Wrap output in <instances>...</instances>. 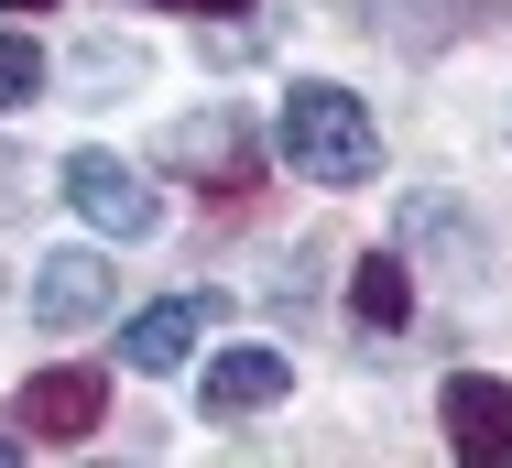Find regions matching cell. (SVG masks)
<instances>
[{
  "instance_id": "1",
  "label": "cell",
  "mask_w": 512,
  "mask_h": 468,
  "mask_svg": "<svg viewBox=\"0 0 512 468\" xmlns=\"http://www.w3.org/2000/svg\"><path fill=\"white\" fill-rule=\"evenodd\" d=\"M273 142H284V164L295 175H316V186H371L382 175V131H371V109L349 88H284V109H273Z\"/></svg>"
},
{
  "instance_id": "2",
  "label": "cell",
  "mask_w": 512,
  "mask_h": 468,
  "mask_svg": "<svg viewBox=\"0 0 512 468\" xmlns=\"http://www.w3.org/2000/svg\"><path fill=\"white\" fill-rule=\"evenodd\" d=\"M164 153H175V175H197V186H207V207H251V186H262V131H251V120H229V109L175 120V131H164Z\"/></svg>"
},
{
  "instance_id": "3",
  "label": "cell",
  "mask_w": 512,
  "mask_h": 468,
  "mask_svg": "<svg viewBox=\"0 0 512 468\" xmlns=\"http://www.w3.org/2000/svg\"><path fill=\"white\" fill-rule=\"evenodd\" d=\"M66 207L88 218V229H109V240H153V186L120 164V153H66Z\"/></svg>"
},
{
  "instance_id": "4",
  "label": "cell",
  "mask_w": 512,
  "mask_h": 468,
  "mask_svg": "<svg viewBox=\"0 0 512 468\" xmlns=\"http://www.w3.org/2000/svg\"><path fill=\"white\" fill-rule=\"evenodd\" d=\"M99 414H109V381H99V371H33L22 392H11V425H22V436H44V447L99 436Z\"/></svg>"
},
{
  "instance_id": "5",
  "label": "cell",
  "mask_w": 512,
  "mask_h": 468,
  "mask_svg": "<svg viewBox=\"0 0 512 468\" xmlns=\"http://www.w3.org/2000/svg\"><path fill=\"white\" fill-rule=\"evenodd\" d=\"M436 403H447V447H458L469 468H512V381L458 371Z\"/></svg>"
},
{
  "instance_id": "6",
  "label": "cell",
  "mask_w": 512,
  "mask_h": 468,
  "mask_svg": "<svg viewBox=\"0 0 512 468\" xmlns=\"http://www.w3.org/2000/svg\"><path fill=\"white\" fill-rule=\"evenodd\" d=\"M109 294H120V283H109L99 251H55V262L33 273V316H44V327H99Z\"/></svg>"
},
{
  "instance_id": "7",
  "label": "cell",
  "mask_w": 512,
  "mask_h": 468,
  "mask_svg": "<svg viewBox=\"0 0 512 468\" xmlns=\"http://www.w3.org/2000/svg\"><path fill=\"white\" fill-rule=\"evenodd\" d=\"M197 338H207V294H175V305H153V316H131V371H186L197 360Z\"/></svg>"
},
{
  "instance_id": "8",
  "label": "cell",
  "mask_w": 512,
  "mask_h": 468,
  "mask_svg": "<svg viewBox=\"0 0 512 468\" xmlns=\"http://www.w3.org/2000/svg\"><path fill=\"white\" fill-rule=\"evenodd\" d=\"M284 360H273V349H218V360H207V414H262V403H284Z\"/></svg>"
},
{
  "instance_id": "9",
  "label": "cell",
  "mask_w": 512,
  "mask_h": 468,
  "mask_svg": "<svg viewBox=\"0 0 512 468\" xmlns=\"http://www.w3.org/2000/svg\"><path fill=\"white\" fill-rule=\"evenodd\" d=\"M349 305H360V327H382V338H393V327L414 316V273L393 262V251H371V262L349 273Z\"/></svg>"
},
{
  "instance_id": "10",
  "label": "cell",
  "mask_w": 512,
  "mask_h": 468,
  "mask_svg": "<svg viewBox=\"0 0 512 468\" xmlns=\"http://www.w3.org/2000/svg\"><path fill=\"white\" fill-rule=\"evenodd\" d=\"M33 88H44V55H33L22 33H0V109H22Z\"/></svg>"
},
{
  "instance_id": "11",
  "label": "cell",
  "mask_w": 512,
  "mask_h": 468,
  "mask_svg": "<svg viewBox=\"0 0 512 468\" xmlns=\"http://www.w3.org/2000/svg\"><path fill=\"white\" fill-rule=\"evenodd\" d=\"M164 11H251V0H164Z\"/></svg>"
},
{
  "instance_id": "12",
  "label": "cell",
  "mask_w": 512,
  "mask_h": 468,
  "mask_svg": "<svg viewBox=\"0 0 512 468\" xmlns=\"http://www.w3.org/2000/svg\"><path fill=\"white\" fill-rule=\"evenodd\" d=\"M0 11H55V0H0Z\"/></svg>"
}]
</instances>
